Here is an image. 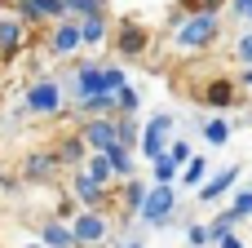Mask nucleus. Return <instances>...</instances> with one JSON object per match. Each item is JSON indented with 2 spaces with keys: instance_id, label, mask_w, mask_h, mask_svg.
Segmentation results:
<instances>
[{
  "instance_id": "39448f33",
  "label": "nucleus",
  "mask_w": 252,
  "mask_h": 248,
  "mask_svg": "<svg viewBox=\"0 0 252 248\" xmlns=\"http://www.w3.org/2000/svg\"><path fill=\"white\" fill-rule=\"evenodd\" d=\"M173 124H177V120H173L168 111H155V115H151V120L142 124V133H137V146H133V155H142L146 164H151V160H159V155H164V146H168V138H173Z\"/></svg>"
},
{
  "instance_id": "4468645a",
  "label": "nucleus",
  "mask_w": 252,
  "mask_h": 248,
  "mask_svg": "<svg viewBox=\"0 0 252 248\" xmlns=\"http://www.w3.org/2000/svg\"><path fill=\"white\" fill-rule=\"evenodd\" d=\"M35 235H40V244H44V248H75V235H71L66 217H44Z\"/></svg>"
},
{
  "instance_id": "c85d7f7f",
  "label": "nucleus",
  "mask_w": 252,
  "mask_h": 248,
  "mask_svg": "<svg viewBox=\"0 0 252 248\" xmlns=\"http://www.w3.org/2000/svg\"><path fill=\"white\" fill-rule=\"evenodd\" d=\"M124 84H128V71H124L120 62H102V89L115 93V89H124Z\"/></svg>"
},
{
  "instance_id": "5701e85b",
  "label": "nucleus",
  "mask_w": 252,
  "mask_h": 248,
  "mask_svg": "<svg viewBox=\"0 0 252 248\" xmlns=\"http://www.w3.org/2000/svg\"><path fill=\"white\" fill-rule=\"evenodd\" d=\"M62 13L66 18H93V13H111V0H62Z\"/></svg>"
},
{
  "instance_id": "412c9836",
  "label": "nucleus",
  "mask_w": 252,
  "mask_h": 248,
  "mask_svg": "<svg viewBox=\"0 0 252 248\" xmlns=\"http://www.w3.org/2000/svg\"><path fill=\"white\" fill-rule=\"evenodd\" d=\"M80 169H84L93 182H102V186H115V173H111V164H106V155H102V151H89Z\"/></svg>"
},
{
  "instance_id": "9d476101",
  "label": "nucleus",
  "mask_w": 252,
  "mask_h": 248,
  "mask_svg": "<svg viewBox=\"0 0 252 248\" xmlns=\"http://www.w3.org/2000/svg\"><path fill=\"white\" fill-rule=\"evenodd\" d=\"M239 173H244L239 164H226V169H217V173H208V177H204V182L195 186V195H199L204 204H217L221 195H230V191H235V182H239Z\"/></svg>"
},
{
  "instance_id": "b1692460",
  "label": "nucleus",
  "mask_w": 252,
  "mask_h": 248,
  "mask_svg": "<svg viewBox=\"0 0 252 248\" xmlns=\"http://www.w3.org/2000/svg\"><path fill=\"white\" fill-rule=\"evenodd\" d=\"M230 133H235V124H230V120H221V115L204 120V142H208V146H226V142H230Z\"/></svg>"
},
{
  "instance_id": "f3484780",
  "label": "nucleus",
  "mask_w": 252,
  "mask_h": 248,
  "mask_svg": "<svg viewBox=\"0 0 252 248\" xmlns=\"http://www.w3.org/2000/svg\"><path fill=\"white\" fill-rule=\"evenodd\" d=\"M75 115L80 120H93V115H115V93H89L75 102Z\"/></svg>"
},
{
  "instance_id": "bb28decb",
  "label": "nucleus",
  "mask_w": 252,
  "mask_h": 248,
  "mask_svg": "<svg viewBox=\"0 0 252 248\" xmlns=\"http://www.w3.org/2000/svg\"><path fill=\"white\" fill-rule=\"evenodd\" d=\"M137 106H142V93H137L133 84L115 89V115H137Z\"/></svg>"
},
{
  "instance_id": "a211bd4d",
  "label": "nucleus",
  "mask_w": 252,
  "mask_h": 248,
  "mask_svg": "<svg viewBox=\"0 0 252 248\" xmlns=\"http://www.w3.org/2000/svg\"><path fill=\"white\" fill-rule=\"evenodd\" d=\"M84 155H89V151H84L80 133H66V138L53 146V160H58V164H66V169H80V164H84Z\"/></svg>"
},
{
  "instance_id": "0eeeda50",
  "label": "nucleus",
  "mask_w": 252,
  "mask_h": 248,
  "mask_svg": "<svg viewBox=\"0 0 252 248\" xmlns=\"http://www.w3.org/2000/svg\"><path fill=\"white\" fill-rule=\"evenodd\" d=\"M106 44H115V53H120V58H142V53H146V44H151V35H146V27H142V22L120 18V27L111 31V40H106Z\"/></svg>"
},
{
  "instance_id": "f03ea898",
  "label": "nucleus",
  "mask_w": 252,
  "mask_h": 248,
  "mask_svg": "<svg viewBox=\"0 0 252 248\" xmlns=\"http://www.w3.org/2000/svg\"><path fill=\"white\" fill-rule=\"evenodd\" d=\"M22 111H27L31 120H58V115L66 111L62 80H58V75H40V80H31L27 93H22Z\"/></svg>"
},
{
  "instance_id": "2f4dec72",
  "label": "nucleus",
  "mask_w": 252,
  "mask_h": 248,
  "mask_svg": "<svg viewBox=\"0 0 252 248\" xmlns=\"http://www.w3.org/2000/svg\"><path fill=\"white\" fill-rule=\"evenodd\" d=\"M226 0H182V13H221Z\"/></svg>"
},
{
  "instance_id": "aec40b11",
  "label": "nucleus",
  "mask_w": 252,
  "mask_h": 248,
  "mask_svg": "<svg viewBox=\"0 0 252 248\" xmlns=\"http://www.w3.org/2000/svg\"><path fill=\"white\" fill-rule=\"evenodd\" d=\"M142 195H146V182L133 173V177H124V217H120V231L128 226V217H137V204H142Z\"/></svg>"
},
{
  "instance_id": "dca6fc26",
  "label": "nucleus",
  "mask_w": 252,
  "mask_h": 248,
  "mask_svg": "<svg viewBox=\"0 0 252 248\" xmlns=\"http://www.w3.org/2000/svg\"><path fill=\"white\" fill-rule=\"evenodd\" d=\"M102 155H106V164H111L115 182H124V177H133V173H137V155H133V151H128L124 142H111V146H106Z\"/></svg>"
},
{
  "instance_id": "e433bc0d",
  "label": "nucleus",
  "mask_w": 252,
  "mask_h": 248,
  "mask_svg": "<svg viewBox=\"0 0 252 248\" xmlns=\"http://www.w3.org/2000/svg\"><path fill=\"white\" fill-rule=\"evenodd\" d=\"M213 248H244V240H239V235L230 231V235H221V240H217V244H213Z\"/></svg>"
},
{
  "instance_id": "ea45409f",
  "label": "nucleus",
  "mask_w": 252,
  "mask_h": 248,
  "mask_svg": "<svg viewBox=\"0 0 252 248\" xmlns=\"http://www.w3.org/2000/svg\"><path fill=\"white\" fill-rule=\"evenodd\" d=\"M244 18H248V22H252V0H248V13H244Z\"/></svg>"
},
{
  "instance_id": "c9c22d12",
  "label": "nucleus",
  "mask_w": 252,
  "mask_h": 248,
  "mask_svg": "<svg viewBox=\"0 0 252 248\" xmlns=\"http://www.w3.org/2000/svg\"><path fill=\"white\" fill-rule=\"evenodd\" d=\"M226 13H230V18H244V13H248V0H226Z\"/></svg>"
},
{
  "instance_id": "393cba45",
  "label": "nucleus",
  "mask_w": 252,
  "mask_h": 248,
  "mask_svg": "<svg viewBox=\"0 0 252 248\" xmlns=\"http://www.w3.org/2000/svg\"><path fill=\"white\" fill-rule=\"evenodd\" d=\"M239 222H244V217H239V213H230V209H221V213H217V217H213V222H204V226H208V240H213V244H217V240H221V235H230V231H235V226H239Z\"/></svg>"
},
{
  "instance_id": "6e6552de",
  "label": "nucleus",
  "mask_w": 252,
  "mask_h": 248,
  "mask_svg": "<svg viewBox=\"0 0 252 248\" xmlns=\"http://www.w3.org/2000/svg\"><path fill=\"white\" fill-rule=\"evenodd\" d=\"M84 44H80V27L75 18H58L49 27V58H75Z\"/></svg>"
},
{
  "instance_id": "cd10ccee",
  "label": "nucleus",
  "mask_w": 252,
  "mask_h": 248,
  "mask_svg": "<svg viewBox=\"0 0 252 248\" xmlns=\"http://www.w3.org/2000/svg\"><path fill=\"white\" fill-rule=\"evenodd\" d=\"M0 240H4V248H44L35 231H22V226H13V231H0Z\"/></svg>"
},
{
  "instance_id": "7ed1b4c3",
  "label": "nucleus",
  "mask_w": 252,
  "mask_h": 248,
  "mask_svg": "<svg viewBox=\"0 0 252 248\" xmlns=\"http://www.w3.org/2000/svg\"><path fill=\"white\" fill-rule=\"evenodd\" d=\"M66 226L75 235V248H102L115 240V222H111L106 209H75L66 217Z\"/></svg>"
},
{
  "instance_id": "6ab92c4d",
  "label": "nucleus",
  "mask_w": 252,
  "mask_h": 248,
  "mask_svg": "<svg viewBox=\"0 0 252 248\" xmlns=\"http://www.w3.org/2000/svg\"><path fill=\"white\" fill-rule=\"evenodd\" d=\"M235 89H239L235 80H226V75H217V80H213V84L204 89V102H208L213 111H226V106L235 102Z\"/></svg>"
},
{
  "instance_id": "473e14b6",
  "label": "nucleus",
  "mask_w": 252,
  "mask_h": 248,
  "mask_svg": "<svg viewBox=\"0 0 252 248\" xmlns=\"http://www.w3.org/2000/svg\"><path fill=\"white\" fill-rule=\"evenodd\" d=\"M186 240H190V248H208V244H213L204 222H190V226H186Z\"/></svg>"
},
{
  "instance_id": "4c0bfd02",
  "label": "nucleus",
  "mask_w": 252,
  "mask_h": 248,
  "mask_svg": "<svg viewBox=\"0 0 252 248\" xmlns=\"http://www.w3.org/2000/svg\"><path fill=\"white\" fill-rule=\"evenodd\" d=\"M235 84H244V89H252V67H244V75H235Z\"/></svg>"
},
{
  "instance_id": "58836bf2",
  "label": "nucleus",
  "mask_w": 252,
  "mask_h": 248,
  "mask_svg": "<svg viewBox=\"0 0 252 248\" xmlns=\"http://www.w3.org/2000/svg\"><path fill=\"white\" fill-rule=\"evenodd\" d=\"M120 248H146V244H142V240H124Z\"/></svg>"
},
{
  "instance_id": "7c9ffc66",
  "label": "nucleus",
  "mask_w": 252,
  "mask_h": 248,
  "mask_svg": "<svg viewBox=\"0 0 252 248\" xmlns=\"http://www.w3.org/2000/svg\"><path fill=\"white\" fill-rule=\"evenodd\" d=\"M151 177L155 182H177V164L168 155H159V160H151Z\"/></svg>"
},
{
  "instance_id": "c756f323",
  "label": "nucleus",
  "mask_w": 252,
  "mask_h": 248,
  "mask_svg": "<svg viewBox=\"0 0 252 248\" xmlns=\"http://www.w3.org/2000/svg\"><path fill=\"white\" fill-rule=\"evenodd\" d=\"M164 155H168V160H173V164L182 169V164L190 160V142H186V138H168V146H164Z\"/></svg>"
},
{
  "instance_id": "a878e982",
  "label": "nucleus",
  "mask_w": 252,
  "mask_h": 248,
  "mask_svg": "<svg viewBox=\"0 0 252 248\" xmlns=\"http://www.w3.org/2000/svg\"><path fill=\"white\" fill-rule=\"evenodd\" d=\"M137 133H142L137 115H115V142H124V146L133 151V146H137Z\"/></svg>"
},
{
  "instance_id": "20e7f679",
  "label": "nucleus",
  "mask_w": 252,
  "mask_h": 248,
  "mask_svg": "<svg viewBox=\"0 0 252 248\" xmlns=\"http://www.w3.org/2000/svg\"><path fill=\"white\" fill-rule=\"evenodd\" d=\"M173 213H177V186H173V182H146V195H142V204H137L142 226L164 231V226L173 222Z\"/></svg>"
},
{
  "instance_id": "4be33fe9",
  "label": "nucleus",
  "mask_w": 252,
  "mask_h": 248,
  "mask_svg": "<svg viewBox=\"0 0 252 248\" xmlns=\"http://www.w3.org/2000/svg\"><path fill=\"white\" fill-rule=\"evenodd\" d=\"M204 177H208V160H204V155H190V160H186V164L177 169V182H182L186 191H195V186H199Z\"/></svg>"
},
{
  "instance_id": "72a5a7b5",
  "label": "nucleus",
  "mask_w": 252,
  "mask_h": 248,
  "mask_svg": "<svg viewBox=\"0 0 252 248\" xmlns=\"http://www.w3.org/2000/svg\"><path fill=\"white\" fill-rule=\"evenodd\" d=\"M230 213H239V217H252V186H248V191H235V204H230Z\"/></svg>"
},
{
  "instance_id": "ddd939ff",
  "label": "nucleus",
  "mask_w": 252,
  "mask_h": 248,
  "mask_svg": "<svg viewBox=\"0 0 252 248\" xmlns=\"http://www.w3.org/2000/svg\"><path fill=\"white\" fill-rule=\"evenodd\" d=\"M80 44L84 49H102L111 40V13H93V18H80Z\"/></svg>"
},
{
  "instance_id": "9b49d317",
  "label": "nucleus",
  "mask_w": 252,
  "mask_h": 248,
  "mask_svg": "<svg viewBox=\"0 0 252 248\" xmlns=\"http://www.w3.org/2000/svg\"><path fill=\"white\" fill-rule=\"evenodd\" d=\"M13 18L31 27V22H58L66 13H62V0H13Z\"/></svg>"
},
{
  "instance_id": "1a4fd4ad",
  "label": "nucleus",
  "mask_w": 252,
  "mask_h": 248,
  "mask_svg": "<svg viewBox=\"0 0 252 248\" xmlns=\"http://www.w3.org/2000/svg\"><path fill=\"white\" fill-rule=\"evenodd\" d=\"M80 142L84 151H106L115 142V115H93V120H80Z\"/></svg>"
},
{
  "instance_id": "f257e3e1",
  "label": "nucleus",
  "mask_w": 252,
  "mask_h": 248,
  "mask_svg": "<svg viewBox=\"0 0 252 248\" xmlns=\"http://www.w3.org/2000/svg\"><path fill=\"white\" fill-rule=\"evenodd\" d=\"M217 40H221V13H177V22H173V49L182 58L208 53Z\"/></svg>"
},
{
  "instance_id": "f8f14e48",
  "label": "nucleus",
  "mask_w": 252,
  "mask_h": 248,
  "mask_svg": "<svg viewBox=\"0 0 252 248\" xmlns=\"http://www.w3.org/2000/svg\"><path fill=\"white\" fill-rule=\"evenodd\" d=\"M53 173H58V160H53V151H27V160H22V177H27L31 186H44V182H53Z\"/></svg>"
},
{
  "instance_id": "423d86ee",
  "label": "nucleus",
  "mask_w": 252,
  "mask_h": 248,
  "mask_svg": "<svg viewBox=\"0 0 252 248\" xmlns=\"http://www.w3.org/2000/svg\"><path fill=\"white\" fill-rule=\"evenodd\" d=\"M66 195H71V204H75V209H106V204H111V186L93 182L84 169H71Z\"/></svg>"
},
{
  "instance_id": "2eb2a0df",
  "label": "nucleus",
  "mask_w": 252,
  "mask_h": 248,
  "mask_svg": "<svg viewBox=\"0 0 252 248\" xmlns=\"http://www.w3.org/2000/svg\"><path fill=\"white\" fill-rule=\"evenodd\" d=\"M22 44H27V27L13 13H0V58H13Z\"/></svg>"
},
{
  "instance_id": "f704fd0d",
  "label": "nucleus",
  "mask_w": 252,
  "mask_h": 248,
  "mask_svg": "<svg viewBox=\"0 0 252 248\" xmlns=\"http://www.w3.org/2000/svg\"><path fill=\"white\" fill-rule=\"evenodd\" d=\"M235 58H239L244 67H252V31H248V35H239V40H235Z\"/></svg>"
}]
</instances>
